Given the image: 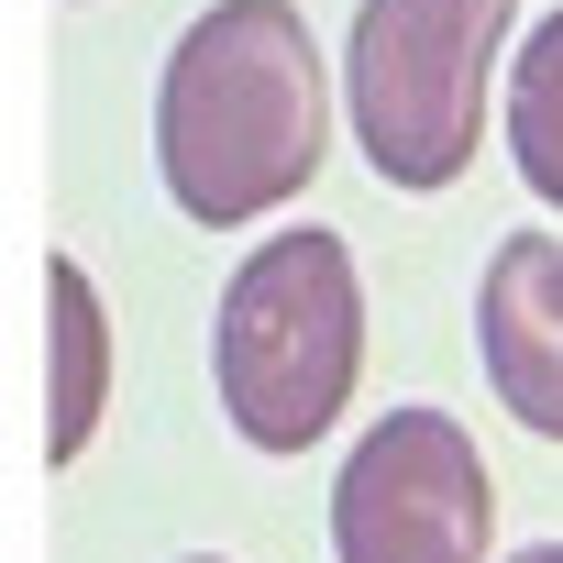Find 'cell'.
I'll list each match as a JSON object with an SVG mask.
<instances>
[{
    "mask_svg": "<svg viewBox=\"0 0 563 563\" xmlns=\"http://www.w3.org/2000/svg\"><path fill=\"white\" fill-rule=\"evenodd\" d=\"M321 56L288 0H210L155 89V166L188 221H254L321 166Z\"/></svg>",
    "mask_w": 563,
    "mask_h": 563,
    "instance_id": "cell-1",
    "label": "cell"
},
{
    "mask_svg": "<svg viewBox=\"0 0 563 563\" xmlns=\"http://www.w3.org/2000/svg\"><path fill=\"white\" fill-rule=\"evenodd\" d=\"M210 365H221V420L254 453H310L365 376V288L343 232L288 221L276 243H254L243 276L221 288Z\"/></svg>",
    "mask_w": 563,
    "mask_h": 563,
    "instance_id": "cell-2",
    "label": "cell"
},
{
    "mask_svg": "<svg viewBox=\"0 0 563 563\" xmlns=\"http://www.w3.org/2000/svg\"><path fill=\"white\" fill-rule=\"evenodd\" d=\"M508 0H365L343 45V111L387 188H453L486 133Z\"/></svg>",
    "mask_w": 563,
    "mask_h": 563,
    "instance_id": "cell-3",
    "label": "cell"
},
{
    "mask_svg": "<svg viewBox=\"0 0 563 563\" xmlns=\"http://www.w3.org/2000/svg\"><path fill=\"white\" fill-rule=\"evenodd\" d=\"M486 530H497V486L453 409H387L332 475L343 563H486Z\"/></svg>",
    "mask_w": 563,
    "mask_h": 563,
    "instance_id": "cell-4",
    "label": "cell"
},
{
    "mask_svg": "<svg viewBox=\"0 0 563 563\" xmlns=\"http://www.w3.org/2000/svg\"><path fill=\"white\" fill-rule=\"evenodd\" d=\"M475 354H486V387L508 398V420L563 442V243L552 232H508L486 254Z\"/></svg>",
    "mask_w": 563,
    "mask_h": 563,
    "instance_id": "cell-5",
    "label": "cell"
},
{
    "mask_svg": "<svg viewBox=\"0 0 563 563\" xmlns=\"http://www.w3.org/2000/svg\"><path fill=\"white\" fill-rule=\"evenodd\" d=\"M45 365H56V398H45V464H78L100 409H111V321H100V288L78 276V254L45 265Z\"/></svg>",
    "mask_w": 563,
    "mask_h": 563,
    "instance_id": "cell-6",
    "label": "cell"
},
{
    "mask_svg": "<svg viewBox=\"0 0 563 563\" xmlns=\"http://www.w3.org/2000/svg\"><path fill=\"white\" fill-rule=\"evenodd\" d=\"M508 155H519L530 199L563 210V0H552V12L519 34V56H508Z\"/></svg>",
    "mask_w": 563,
    "mask_h": 563,
    "instance_id": "cell-7",
    "label": "cell"
},
{
    "mask_svg": "<svg viewBox=\"0 0 563 563\" xmlns=\"http://www.w3.org/2000/svg\"><path fill=\"white\" fill-rule=\"evenodd\" d=\"M508 563H563V541H530V552H508Z\"/></svg>",
    "mask_w": 563,
    "mask_h": 563,
    "instance_id": "cell-8",
    "label": "cell"
},
{
    "mask_svg": "<svg viewBox=\"0 0 563 563\" xmlns=\"http://www.w3.org/2000/svg\"><path fill=\"white\" fill-rule=\"evenodd\" d=\"M199 563H221V552H199Z\"/></svg>",
    "mask_w": 563,
    "mask_h": 563,
    "instance_id": "cell-9",
    "label": "cell"
}]
</instances>
